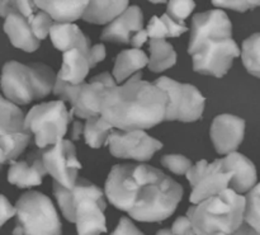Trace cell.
<instances>
[{"label": "cell", "mask_w": 260, "mask_h": 235, "mask_svg": "<svg viewBox=\"0 0 260 235\" xmlns=\"http://www.w3.org/2000/svg\"><path fill=\"white\" fill-rule=\"evenodd\" d=\"M109 202L142 223H160L174 214L183 187L161 170L146 164H118L104 186Z\"/></svg>", "instance_id": "obj_1"}, {"label": "cell", "mask_w": 260, "mask_h": 235, "mask_svg": "<svg viewBox=\"0 0 260 235\" xmlns=\"http://www.w3.org/2000/svg\"><path fill=\"white\" fill-rule=\"evenodd\" d=\"M169 97L154 83L135 74L122 85L107 88L101 103V116L122 131L146 130L165 121Z\"/></svg>", "instance_id": "obj_2"}, {"label": "cell", "mask_w": 260, "mask_h": 235, "mask_svg": "<svg viewBox=\"0 0 260 235\" xmlns=\"http://www.w3.org/2000/svg\"><path fill=\"white\" fill-rule=\"evenodd\" d=\"M53 195L61 213L70 223L76 224L78 235H101L107 233L104 210L106 193L94 183L78 178L71 190L53 181Z\"/></svg>", "instance_id": "obj_3"}, {"label": "cell", "mask_w": 260, "mask_h": 235, "mask_svg": "<svg viewBox=\"0 0 260 235\" xmlns=\"http://www.w3.org/2000/svg\"><path fill=\"white\" fill-rule=\"evenodd\" d=\"M246 200L231 188L198 205L187 216L198 235H233L244 224Z\"/></svg>", "instance_id": "obj_4"}, {"label": "cell", "mask_w": 260, "mask_h": 235, "mask_svg": "<svg viewBox=\"0 0 260 235\" xmlns=\"http://www.w3.org/2000/svg\"><path fill=\"white\" fill-rule=\"evenodd\" d=\"M56 79L55 71L45 64L9 61L3 68L2 89L8 101L24 106L53 92Z\"/></svg>", "instance_id": "obj_5"}, {"label": "cell", "mask_w": 260, "mask_h": 235, "mask_svg": "<svg viewBox=\"0 0 260 235\" xmlns=\"http://www.w3.org/2000/svg\"><path fill=\"white\" fill-rule=\"evenodd\" d=\"M17 224L13 235H62V225L52 201L29 191L17 201Z\"/></svg>", "instance_id": "obj_6"}, {"label": "cell", "mask_w": 260, "mask_h": 235, "mask_svg": "<svg viewBox=\"0 0 260 235\" xmlns=\"http://www.w3.org/2000/svg\"><path fill=\"white\" fill-rule=\"evenodd\" d=\"M73 116L62 101L37 104L25 116V130L35 135L38 149L55 145L68 132V125Z\"/></svg>", "instance_id": "obj_7"}, {"label": "cell", "mask_w": 260, "mask_h": 235, "mask_svg": "<svg viewBox=\"0 0 260 235\" xmlns=\"http://www.w3.org/2000/svg\"><path fill=\"white\" fill-rule=\"evenodd\" d=\"M188 52L192 56L193 70L216 78L226 75L234 58L241 55L233 38H208L193 48H188Z\"/></svg>", "instance_id": "obj_8"}, {"label": "cell", "mask_w": 260, "mask_h": 235, "mask_svg": "<svg viewBox=\"0 0 260 235\" xmlns=\"http://www.w3.org/2000/svg\"><path fill=\"white\" fill-rule=\"evenodd\" d=\"M0 162H14L30 141V134L25 130V117L19 107L5 97L0 99Z\"/></svg>", "instance_id": "obj_9"}, {"label": "cell", "mask_w": 260, "mask_h": 235, "mask_svg": "<svg viewBox=\"0 0 260 235\" xmlns=\"http://www.w3.org/2000/svg\"><path fill=\"white\" fill-rule=\"evenodd\" d=\"M154 84L167 92L169 97L165 121L193 122L201 119L206 99L196 86L182 84L167 76L156 79Z\"/></svg>", "instance_id": "obj_10"}, {"label": "cell", "mask_w": 260, "mask_h": 235, "mask_svg": "<svg viewBox=\"0 0 260 235\" xmlns=\"http://www.w3.org/2000/svg\"><path fill=\"white\" fill-rule=\"evenodd\" d=\"M43 165L53 181L65 188H71L76 185L78 173L81 169V163L76 157L75 146L69 140H60L55 145L40 149Z\"/></svg>", "instance_id": "obj_11"}, {"label": "cell", "mask_w": 260, "mask_h": 235, "mask_svg": "<svg viewBox=\"0 0 260 235\" xmlns=\"http://www.w3.org/2000/svg\"><path fill=\"white\" fill-rule=\"evenodd\" d=\"M109 152L113 157L122 159H134L137 162H147L159 152L162 144L159 140L149 136L142 130L122 131L116 130L108 140Z\"/></svg>", "instance_id": "obj_12"}, {"label": "cell", "mask_w": 260, "mask_h": 235, "mask_svg": "<svg viewBox=\"0 0 260 235\" xmlns=\"http://www.w3.org/2000/svg\"><path fill=\"white\" fill-rule=\"evenodd\" d=\"M117 86L116 79L109 73H102L93 76L89 81H84L80 85L78 97L71 106V113L80 119H93L101 116V103L107 88Z\"/></svg>", "instance_id": "obj_13"}, {"label": "cell", "mask_w": 260, "mask_h": 235, "mask_svg": "<svg viewBox=\"0 0 260 235\" xmlns=\"http://www.w3.org/2000/svg\"><path fill=\"white\" fill-rule=\"evenodd\" d=\"M210 135L218 154L235 153L244 140L245 121L234 114H220L212 121Z\"/></svg>", "instance_id": "obj_14"}, {"label": "cell", "mask_w": 260, "mask_h": 235, "mask_svg": "<svg viewBox=\"0 0 260 235\" xmlns=\"http://www.w3.org/2000/svg\"><path fill=\"white\" fill-rule=\"evenodd\" d=\"M233 24L221 9L198 13L192 19V33L188 48H193L208 38H233Z\"/></svg>", "instance_id": "obj_15"}, {"label": "cell", "mask_w": 260, "mask_h": 235, "mask_svg": "<svg viewBox=\"0 0 260 235\" xmlns=\"http://www.w3.org/2000/svg\"><path fill=\"white\" fill-rule=\"evenodd\" d=\"M0 14L5 18L4 31L14 47L33 52L40 47L29 22L14 8V2H0Z\"/></svg>", "instance_id": "obj_16"}, {"label": "cell", "mask_w": 260, "mask_h": 235, "mask_svg": "<svg viewBox=\"0 0 260 235\" xmlns=\"http://www.w3.org/2000/svg\"><path fill=\"white\" fill-rule=\"evenodd\" d=\"M142 10L136 5L128 7L117 19L107 25L101 35V40L117 43H131L132 37L144 30Z\"/></svg>", "instance_id": "obj_17"}, {"label": "cell", "mask_w": 260, "mask_h": 235, "mask_svg": "<svg viewBox=\"0 0 260 235\" xmlns=\"http://www.w3.org/2000/svg\"><path fill=\"white\" fill-rule=\"evenodd\" d=\"M47 174L40 149L28 154L25 160L10 162L8 170V182L19 188H28L40 186L42 178Z\"/></svg>", "instance_id": "obj_18"}, {"label": "cell", "mask_w": 260, "mask_h": 235, "mask_svg": "<svg viewBox=\"0 0 260 235\" xmlns=\"http://www.w3.org/2000/svg\"><path fill=\"white\" fill-rule=\"evenodd\" d=\"M231 178L233 174L223 169L222 159L215 160L210 164L202 181L192 190L189 201L193 205H198L208 198L221 195L229 188Z\"/></svg>", "instance_id": "obj_19"}, {"label": "cell", "mask_w": 260, "mask_h": 235, "mask_svg": "<svg viewBox=\"0 0 260 235\" xmlns=\"http://www.w3.org/2000/svg\"><path fill=\"white\" fill-rule=\"evenodd\" d=\"M223 169L233 174L231 178V190L239 195L249 192L256 186V169L254 163L240 153L235 152L226 155L222 159Z\"/></svg>", "instance_id": "obj_20"}, {"label": "cell", "mask_w": 260, "mask_h": 235, "mask_svg": "<svg viewBox=\"0 0 260 235\" xmlns=\"http://www.w3.org/2000/svg\"><path fill=\"white\" fill-rule=\"evenodd\" d=\"M51 41L57 50L68 52L71 50H79L88 57L90 52V40L83 33L76 24H62L55 23L50 32Z\"/></svg>", "instance_id": "obj_21"}, {"label": "cell", "mask_w": 260, "mask_h": 235, "mask_svg": "<svg viewBox=\"0 0 260 235\" xmlns=\"http://www.w3.org/2000/svg\"><path fill=\"white\" fill-rule=\"evenodd\" d=\"M38 9L45 10L55 22L71 24L83 18L89 2H35Z\"/></svg>", "instance_id": "obj_22"}, {"label": "cell", "mask_w": 260, "mask_h": 235, "mask_svg": "<svg viewBox=\"0 0 260 235\" xmlns=\"http://www.w3.org/2000/svg\"><path fill=\"white\" fill-rule=\"evenodd\" d=\"M90 69L88 57L81 51L71 50L63 52L62 66L57 75L68 83L79 85L84 83V79L86 78Z\"/></svg>", "instance_id": "obj_23"}, {"label": "cell", "mask_w": 260, "mask_h": 235, "mask_svg": "<svg viewBox=\"0 0 260 235\" xmlns=\"http://www.w3.org/2000/svg\"><path fill=\"white\" fill-rule=\"evenodd\" d=\"M149 60L146 53L137 48L123 50L119 52L113 69V75L117 83H122L126 79L132 78L135 74L140 73L141 69L149 65Z\"/></svg>", "instance_id": "obj_24"}, {"label": "cell", "mask_w": 260, "mask_h": 235, "mask_svg": "<svg viewBox=\"0 0 260 235\" xmlns=\"http://www.w3.org/2000/svg\"><path fill=\"white\" fill-rule=\"evenodd\" d=\"M128 2H89L83 19L94 24H111L128 8Z\"/></svg>", "instance_id": "obj_25"}, {"label": "cell", "mask_w": 260, "mask_h": 235, "mask_svg": "<svg viewBox=\"0 0 260 235\" xmlns=\"http://www.w3.org/2000/svg\"><path fill=\"white\" fill-rule=\"evenodd\" d=\"M149 69L154 73L168 70L177 63V52L174 47L165 40L150 41Z\"/></svg>", "instance_id": "obj_26"}, {"label": "cell", "mask_w": 260, "mask_h": 235, "mask_svg": "<svg viewBox=\"0 0 260 235\" xmlns=\"http://www.w3.org/2000/svg\"><path fill=\"white\" fill-rule=\"evenodd\" d=\"M112 132H113V126L108 124L102 116L86 120L85 127H84V136H85L86 144L93 149H98V148L108 144Z\"/></svg>", "instance_id": "obj_27"}, {"label": "cell", "mask_w": 260, "mask_h": 235, "mask_svg": "<svg viewBox=\"0 0 260 235\" xmlns=\"http://www.w3.org/2000/svg\"><path fill=\"white\" fill-rule=\"evenodd\" d=\"M241 58L248 73L260 78V32L244 41Z\"/></svg>", "instance_id": "obj_28"}, {"label": "cell", "mask_w": 260, "mask_h": 235, "mask_svg": "<svg viewBox=\"0 0 260 235\" xmlns=\"http://www.w3.org/2000/svg\"><path fill=\"white\" fill-rule=\"evenodd\" d=\"M245 214L244 221L251 229L260 234V183L251 191H249L245 197Z\"/></svg>", "instance_id": "obj_29"}, {"label": "cell", "mask_w": 260, "mask_h": 235, "mask_svg": "<svg viewBox=\"0 0 260 235\" xmlns=\"http://www.w3.org/2000/svg\"><path fill=\"white\" fill-rule=\"evenodd\" d=\"M29 22L30 28H32L33 33H35L36 38L37 40H45L51 32V28L55 24L53 19L51 18V15L48 13H46L45 10H38L36 12L32 17L28 19Z\"/></svg>", "instance_id": "obj_30"}, {"label": "cell", "mask_w": 260, "mask_h": 235, "mask_svg": "<svg viewBox=\"0 0 260 235\" xmlns=\"http://www.w3.org/2000/svg\"><path fill=\"white\" fill-rule=\"evenodd\" d=\"M161 164L164 165L167 169L173 172L174 174L183 175L187 174L188 170L192 168V162L184 155L180 154H168L161 158Z\"/></svg>", "instance_id": "obj_31"}, {"label": "cell", "mask_w": 260, "mask_h": 235, "mask_svg": "<svg viewBox=\"0 0 260 235\" xmlns=\"http://www.w3.org/2000/svg\"><path fill=\"white\" fill-rule=\"evenodd\" d=\"M196 8L194 2H169L167 8V14L175 22L183 24V20L190 15L193 9Z\"/></svg>", "instance_id": "obj_32"}, {"label": "cell", "mask_w": 260, "mask_h": 235, "mask_svg": "<svg viewBox=\"0 0 260 235\" xmlns=\"http://www.w3.org/2000/svg\"><path fill=\"white\" fill-rule=\"evenodd\" d=\"M81 84H79V85H74V84L62 80V79L57 75L55 88H53V94L57 96L58 98H61V101L62 102L68 101L73 104L74 102H75L76 97H78V93L79 91H80Z\"/></svg>", "instance_id": "obj_33"}, {"label": "cell", "mask_w": 260, "mask_h": 235, "mask_svg": "<svg viewBox=\"0 0 260 235\" xmlns=\"http://www.w3.org/2000/svg\"><path fill=\"white\" fill-rule=\"evenodd\" d=\"M146 31L151 40H165L167 37H169L167 24L159 17H152L150 19Z\"/></svg>", "instance_id": "obj_34"}, {"label": "cell", "mask_w": 260, "mask_h": 235, "mask_svg": "<svg viewBox=\"0 0 260 235\" xmlns=\"http://www.w3.org/2000/svg\"><path fill=\"white\" fill-rule=\"evenodd\" d=\"M212 4L217 8L233 9L240 13H244L246 12V10H250V9H254V8L260 7V2H229V0L218 2V0H213Z\"/></svg>", "instance_id": "obj_35"}, {"label": "cell", "mask_w": 260, "mask_h": 235, "mask_svg": "<svg viewBox=\"0 0 260 235\" xmlns=\"http://www.w3.org/2000/svg\"><path fill=\"white\" fill-rule=\"evenodd\" d=\"M208 167H210V164H208L206 160H200L197 164L192 165V168L188 170V173L185 175H187V180L189 181L190 186H192V190L201 182V181H202V178L205 177V174L208 170Z\"/></svg>", "instance_id": "obj_36"}, {"label": "cell", "mask_w": 260, "mask_h": 235, "mask_svg": "<svg viewBox=\"0 0 260 235\" xmlns=\"http://www.w3.org/2000/svg\"><path fill=\"white\" fill-rule=\"evenodd\" d=\"M111 235H145L136 228L134 223L128 218H122L117 225L116 230Z\"/></svg>", "instance_id": "obj_37"}, {"label": "cell", "mask_w": 260, "mask_h": 235, "mask_svg": "<svg viewBox=\"0 0 260 235\" xmlns=\"http://www.w3.org/2000/svg\"><path fill=\"white\" fill-rule=\"evenodd\" d=\"M162 22L167 24L168 27V33H169V37H179L180 35H183V33H185L188 31V28L185 27L184 24H180V23L175 22L174 19H172V18L169 17V15L165 13L164 15L161 17Z\"/></svg>", "instance_id": "obj_38"}, {"label": "cell", "mask_w": 260, "mask_h": 235, "mask_svg": "<svg viewBox=\"0 0 260 235\" xmlns=\"http://www.w3.org/2000/svg\"><path fill=\"white\" fill-rule=\"evenodd\" d=\"M192 229H193L192 221H190L189 218L185 215V216H179V218L174 221V224H173L170 230L173 231V234L174 235H185L188 231L192 230Z\"/></svg>", "instance_id": "obj_39"}, {"label": "cell", "mask_w": 260, "mask_h": 235, "mask_svg": "<svg viewBox=\"0 0 260 235\" xmlns=\"http://www.w3.org/2000/svg\"><path fill=\"white\" fill-rule=\"evenodd\" d=\"M104 58H106V47H104L103 43H98V45L91 46L90 52H89L88 55L90 68H95L96 64L101 63Z\"/></svg>", "instance_id": "obj_40"}, {"label": "cell", "mask_w": 260, "mask_h": 235, "mask_svg": "<svg viewBox=\"0 0 260 235\" xmlns=\"http://www.w3.org/2000/svg\"><path fill=\"white\" fill-rule=\"evenodd\" d=\"M13 216H17V208L13 206L5 196H2V215H0V224L4 225L10 218H13Z\"/></svg>", "instance_id": "obj_41"}, {"label": "cell", "mask_w": 260, "mask_h": 235, "mask_svg": "<svg viewBox=\"0 0 260 235\" xmlns=\"http://www.w3.org/2000/svg\"><path fill=\"white\" fill-rule=\"evenodd\" d=\"M14 8L17 12H19L23 17L29 19L33 14L36 13L37 5L35 2H14Z\"/></svg>", "instance_id": "obj_42"}, {"label": "cell", "mask_w": 260, "mask_h": 235, "mask_svg": "<svg viewBox=\"0 0 260 235\" xmlns=\"http://www.w3.org/2000/svg\"><path fill=\"white\" fill-rule=\"evenodd\" d=\"M147 37H149V35H147V31L146 30L140 31V32H137L136 35H135L134 37H132L131 45L134 46L135 48H137V50H140V47H142V45H144V43L146 42Z\"/></svg>", "instance_id": "obj_43"}, {"label": "cell", "mask_w": 260, "mask_h": 235, "mask_svg": "<svg viewBox=\"0 0 260 235\" xmlns=\"http://www.w3.org/2000/svg\"><path fill=\"white\" fill-rule=\"evenodd\" d=\"M84 127H85V125H83L81 122L79 121H75L73 125V132H71V139L73 140H78L79 137H80L81 134H84Z\"/></svg>", "instance_id": "obj_44"}, {"label": "cell", "mask_w": 260, "mask_h": 235, "mask_svg": "<svg viewBox=\"0 0 260 235\" xmlns=\"http://www.w3.org/2000/svg\"><path fill=\"white\" fill-rule=\"evenodd\" d=\"M233 235H260V234L256 233L254 229H251L250 226L244 221V224L240 226V229H239L238 231H235Z\"/></svg>", "instance_id": "obj_45"}, {"label": "cell", "mask_w": 260, "mask_h": 235, "mask_svg": "<svg viewBox=\"0 0 260 235\" xmlns=\"http://www.w3.org/2000/svg\"><path fill=\"white\" fill-rule=\"evenodd\" d=\"M156 235H174V234H173V231L170 230V229H161V230L157 231Z\"/></svg>", "instance_id": "obj_46"}, {"label": "cell", "mask_w": 260, "mask_h": 235, "mask_svg": "<svg viewBox=\"0 0 260 235\" xmlns=\"http://www.w3.org/2000/svg\"><path fill=\"white\" fill-rule=\"evenodd\" d=\"M185 235H198L197 233H196V231L194 230H193V229H192V230H189V231H188V233L187 234H185Z\"/></svg>", "instance_id": "obj_47"}]
</instances>
